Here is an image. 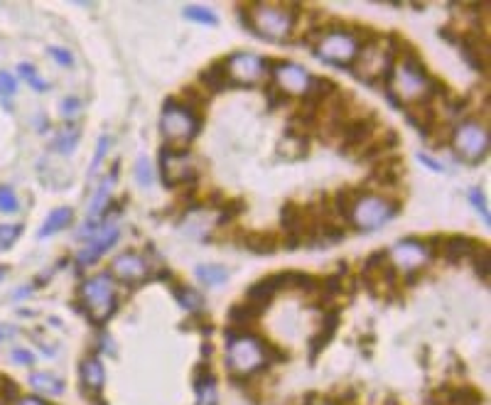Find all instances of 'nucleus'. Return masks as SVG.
<instances>
[{
	"label": "nucleus",
	"instance_id": "f257e3e1",
	"mask_svg": "<svg viewBox=\"0 0 491 405\" xmlns=\"http://www.w3.org/2000/svg\"><path fill=\"white\" fill-rule=\"evenodd\" d=\"M433 91H437V84L425 74L418 57L406 59L401 64H393V72L388 77V96H391L393 104H401V106L423 104V101H430Z\"/></svg>",
	"mask_w": 491,
	"mask_h": 405
},
{
	"label": "nucleus",
	"instance_id": "f03ea898",
	"mask_svg": "<svg viewBox=\"0 0 491 405\" xmlns=\"http://www.w3.org/2000/svg\"><path fill=\"white\" fill-rule=\"evenodd\" d=\"M244 25H248L261 37H268L271 42H285L295 27V15H292L290 5L258 3L246 8Z\"/></svg>",
	"mask_w": 491,
	"mask_h": 405
},
{
	"label": "nucleus",
	"instance_id": "7ed1b4c3",
	"mask_svg": "<svg viewBox=\"0 0 491 405\" xmlns=\"http://www.w3.org/2000/svg\"><path fill=\"white\" fill-rule=\"evenodd\" d=\"M79 295H82V300L86 305V315L96 324H104L113 315L116 305H118L113 278H111L108 273H101V275H94V278H89V280H84Z\"/></svg>",
	"mask_w": 491,
	"mask_h": 405
},
{
	"label": "nucleus",
	"instance_id": "20e7f679",
	"mask_svg": "<svg viewBox=\"0 0 491 405\" xmlns=\"http://www.w3.org/2000/svg\"><path fill=\"white\" fill-rule=\"evenodd\" d=\"M160 128H163V135L170 143V148L185 150V145H189V140L199 133V118L192 111H187L180 101L170 99L165 101Z\"/></svg>",
	"mask_w": 491,
	"mask_h": 405
},
{
	"label": "nucleus",
	"instance_id": "39448f33",
	"mask_svg": "<svg viewBox=\"0 0 491 405\" xmlns=\"http://www.w3.org/2000/svg\"><path fill=\"white\" fill-rule=\"evenodd\" d=\"M398 214V201H391L388 197L381 194H361L356 199V204L349 211V219L356 229L361 231H373L378 226H383L386 221H391Z\"/></svg>",
	"mask_w": 491,
	"mask_h": 405
},
{
	"label": "nucleus",
	"instance_id": "423d86ee",
	"mask_svg": "<svg viewBox=\"0 0 491 405\" xmlns=\"http://www.w3.org/2000/svg\"><path fill=\"white\" fill-rule=\"evenodd\" d=\"M229 368L236 376H248L258 371L266 363V347L251 334H236L234 329L229 332Z\"/></svg>",
	"mask_w": 491,
	"mask_h": 405
},
{
	"label": "nucleus",
	"instance_id": "0eeeda50",
	"mask_svg": "<svg viewBox=\"0 0 491 405\" xmlns=\"http://www.w3.org/2000/svg\"><path fill=\"white\" fill-rule=\"evenodd\" d=\"M354 74L361 81H378L388 79L393 72V54L388 49V42H366V47L359 49L352 62Z\"/></svg>",
	"mask_w": 491,
	"mask_h": 405
},
{
	"label": "nucleus",
	"instance_id": "6e6552de",
	"mask_svg": "<svg viewBox=\"0 0 491 405\" xmlns=\"http://www.w3.org/2000/svg\"><path fill=\"white\" fill-rule=\"evenodd\" d=\"M452 143L454 153L467 162H479L487 158L489 153V128L477 120H464L452 130Z\"/></svg>",
	"mask_w": 491,
	"mask_h": 405
},
{
	"label": "nucleus",
	"instance_id": "1a4fd4ad",
	"mask_svg": "<svg viewBox=\"0 0 491 405\" xmlns=\"http://www.w3.org/2000/svg\"><path fill=\"white\" fill-rule=\"evenodd\" d=\"M356 52L359 39L352 32H344V30H329V32H322L320 39H317V54L329 64H339V67L352 64Z\"/></svg>",
	"mask_w": 491,
	"mask_h": 405
},
{
	"label": "nucleus",
	"instance_id": "9d476101",
	"mask_svg": "<svg viewBox=\"0 0 491 405\" xmlns=\"http://www.w3.org/2000/svg\"><path fill=\"white\" fill-rule=\"evenodd\" d=\"M266 69L273 74V86L280 91L282 96H307L312 86V74L307 69L297 67V64H287V62H275L268 64Z\"/></svg>",
	"mask_w": 491,
	"mask_h": 405
},
{
	"label": "nucleus",
	"instance_id": "9b49d317",
	"mask_svg": "<svg viewBox=\"0 0 491 405\" xmlns=\"http://www.w3.org/2000/svg\"><path fill=\"white\" fill-rule=\"evenodd\" d=\"M163 182L167 187L187 185V182H197V167L194 160L189 158V153H185L182 148H163Z\"/></svg>",
	"mask_w": 491,
	"mask_h": 405
},
{
	"label": "nucleus",
	"instance_id": "f8f14e48",
	"mask_svg": "<svg viewBox=\"0 0 491 405\" xmlns=\"http://www.w3.org/2000/svg\"><path fill=\"white\" fill-rule=\"evenodd\" d=\"M226 72H229V79H231V86L239 84V86H256L258 81L268 74L266 69V62L263 57L253 52H236L226 59Z\"/></svg>",
	"mask_w": 491,
	"mask_h": 405
},
{
	"label": "nucleus",
	"instance_id": "ddd939ff",
	"mask_svg": "<svg viewBox=\"0 0 491 405\" xmlns=\"http://www.w3.org/2000/svg\"><path fill=\"white\" fill-rule=\"evenodd\" d=\"M388 258H391L393 266L401 268L403 273L415 275L420 268H425L430 263V258H433V248H430L428 243L406 239V241H398L396 246L391 248Z\"/></svg>",
	"mask_w": 491,
	"mask_h": 405
},
{
	"label": "nucleus",
	"instance_id": "4468645a",
	"mask_svg": "<svg viewBox=\"0 0 491 405\" xmlns=\"http://www.w3.org/2000/svg\"><path fill=\"white\" fill-rule=\"evenodd\" d=\"M118 241V226H116L113 219H106L104 224H101V229H96L94 234H91L89 239V246L84 248L82 253H79V268H86V266H94L96 261H99L101 256H104L106 251H108L113 243Z\"/></svg>",
	"mask_w": 491,
	"mask_h": 405
},
{
	"label": "nucleus",
	"instance_id": "2eb2a0df",
	"mask_svg": "<svg viewBox=\"0 0 491 405\" xmlns=\"http://www.w3.org/2000/svg\"><path fill=\"white\" fill-rule=\"evenodd\" d=\"M111 278L125 282V285H138L148 278V263L138 253H120L111 263Z\"/></svg>",
	"mask_w": 491,
	"mask_h": 405
},
{
	"label": "nucleus",
	"instance_id": "dca6fc26",
	"mask_svg": "<svg viewBox=\"0 0 491 405\" xmlns=\"http://www.w3.org/2000/svg\"><path fill=\"white\" fill-rule=\"evenodd\" d=\"M408 120L420 130L423 135H433L435 125H437V118H435V111L430 106V101H423V104H413V106H403Z\"/></svg>",
	"mask_w": 491,
	"mask_h": 405
},
{
	"label": "nucleus",
	"instance_id": "f3484780",
	"mask_svg": "<svg viewBox=\"0 0 491 405\" xmlns=\"http://www.w3.org/2000/svg\"><path fill=\"white\" fill-rule=\"evenodd\" d=\"M479 243L472 241L469 236H449V239L442 241V256L447 258L449 263H457L462 258L477 256Z\"/></svg>",
	"mask_w": 491,
	"mask_h": 405
},
{
	"label": "nucleus",
	"instance_id": "a211bd4d",
	"mask_svg": "<svg viewBox=\"0 0 491 405\" xmlns=\"http://www.w3.org/2000/svg\"><path fill=\"white\" fill-rule=\"evenodd\" d=\"M82 378H84V386L91 391V396H94V398L99 396L101 388H104L106 376H104V366H101V361L96 356L84 359V363H82Z\"/></svg>",
	"mask_w": 491,
	"mask_h": 405
},
{
	"label": "nucleus",
	"instance_id": "6ab92c4d",
	"mask_svg": "<svg viewBox=\"0 0 491 405\" xmlns=\"http://www.w3.org/2000/svg\"><path fill=\"white\" fill-rule=\"evenodd\" d=\"M72 219H74V211L69 209V206H59V209H54L52 214L47 216V221L42 224V229H39V239H47V236L67 229V226L72 224Z\"/></svg>",
	"mask_w": 491,
	"mask_h": 405
},
{
	"label": "nucleus",
	"instance_id": "aec40b11",
	"mask_svg": "<svg viewBox=\"0 0 491 405\" xmlns=\"http://www.w3.org/2000/svg\"><path fill=\"white\" fill-rule=\"evenodd\" d=\"M201 84L209 86L211 91H224L231 86V79H229V72H226V59L224 62H214L211 67H206L201 72Z\"/></svg>",
	"mask_w": 491,
	"mask_h": 405
},
{
	"label": "nucleus",
	"instance_id": "412c9836",
	"mask_svg": "<svg viewBox=\"0 0 491 405\" xmlns=\"http://www.w3.org/2000/svg\"><path fill=\"white\" fill-rule=\"evenodd\" d=\"M116 172H118V165H116L113 172H111V175L101 182L99 189L94 192V199H91V204H89V221L96 219V214H101V211H104V206H106V201L111 199V189H113V185H116Z\"/></svg>",
	"mask_w": 491,
	"mask_h": 405
},
{
	"label": "nucleus",
	"instance_id": "4be33fe9",
	"mask_svg": "<svg viewBox=\"0 0 491 405\" xmlns=\"http://www.w3.org/2000/svg\"><path fill=\"white\" fill-rule=\"evenodd\" d=\"M241 246L248 248L251 253L266 256V253H273L278 248V239H275V234H246L244 239H241Z\"/></svg>",
	"mask_w": 491,
	"mask_h": 405
},
{
	"label": "nucleus",
	"instance_id": "5701e85b",
	"mask_svg": "<svg viewBox=\"0 0 491 405\" xmlns=\"http://www.w3.org/2000/svg\"><path fill=\"white\" fill-rule=\"evenodd\" d=\"M30 386L37 393H47V396H62L64 393V383L57 376H52V373H32Z\"/></svg>",
	"mask_w": 491,
	"mask_h": 405
},
{
	"label": "nucleus",
	"instance_id": "b1692460",
	"mask_svg": "<svg viewBox=\"0 0 491 405\" xmlns=\"http://www.w3.org/2000/svg\"><path fill=\"white\" fill-rule=\"evenodd\" d=\"M197 396H199V403L197 405H216V383L214 378L209 376V371L204 373V366L197 368Z\"/></svg>",
	"mask_w": 491,
	"mask_h": 405
},
{
	"label": "nucleus",
	"instance_id": "393cba45",
	"mask_svg": "<svg viewBox=\"0 0 491 405\" xmlns=\"http://www.w3.org/2000/svg\"><path fill=\"white\" fill-rule=\"evenodd\" d=\"M172 290H175L177 302H180V305L185 307L187 312H199L201 307H204V297H201L197 290H192V287H187V285H175Z\"/></svg>",
	"mask_w": 491,
	"mask_h": 405
},
{
	"label": "nucleus",
	"instance_id": "a878e982",
	"mask_svg": "<svg viewBox=\"0 0 491 405\" xmlns=\"http://www.w3.org/2000/svg\"><path fill=\"white\" fill-rule=\"evenodd\" d=\"M261 317V312L258 310H253L251 305H236V307H231L229 310V322H231V327H236V329H246V327H251L253 322Z\"/></svg>",
	"mask_w": 491,
	"mask_h": 405
},
{
	"label": "nucleus",
	"instance_id": "bb28decb",
	"mask_svg": "<svg viewBox=\"0 0 491 405\" xmlns=\"http://www.w3.org/2000/svg\"><path fill=\"white\" fill-rule=\"evenodd\" d=\"M197 275H199V280L204 282V285H221V282H226V278H229V270H226L224 266H214V263H206V266H199L197 268Z\"/></svg>",
	"mask_w": 491,
	"mask_h": 405
},
{
	"label": "nucleus",
	"instance_id": "cd10ccee",
	"mask_svg": "<svg viewBox=\"0 0 491 405\" xmlns=\"http://www.w3.org/2000/svg\"><path fill=\"white\" fill-rule=\"evenodd\" d=\"M337 324H339V315L337 312H329V315H325V327H322V332H320V337L312 342V359L317 356V351H320L322 347L332 339V334H334V329H337Z\"/></svg>",
	"mask_w": 491,
	"mask_h": 405
},
{
	"label": "nucleus",
	"instance_id": "c85d7f7f",
	"mask_svg": "<svg viewBox=\"0 0 491 405\" xmlns=\"http://www.w3.org/2000/svg\"><path fill=\"white\" fill-rule=\"evenodd\" d=\"M77 143H79V130L74 128H67V130H62V133L57 135V138H54V143H52V148L54 150H59V153H72L74 148H77Z\"/></svg>",
	"mask_w": 491,
	"mask_h": 405
},
{
	"label": "nucleus",
	"instance_id": "c756f323",
	"mask_svg": "<svg viewBox=\"0 0 491 405\" xmlns=\"http://www.w3.org/2000/svg\"><path fill=\"white\" fill-rule=\"evenodd\" d=\"M182 13H185V18L194 20V23H201V25H216V23H219L214 10L201 8V5H187Z\"/></svg>",
	"mask_w": 491,
	"mask_h": 405
},
{
	"label": "nucleus",
	"instance_id": "7c9ffc66",
	"mask_svg": "<svg viewBox=\"0 0 491 405\" xmlns=\"http://www.w3.org/2000/svg\"><path fill=\"white\" fill-rule=\"evenodd\" d=\"M280 150L287 155V158H302V155L307 153V140L305 135H290V138H285V143H280Z\"/></svg>",
	"mask_w": 491,
	"mask_h": 405
},
{
	"label": "nucleus",
	"instance_id": "2f4dec72",
	"mask_svg": "<svg viewBox=\"0 0 491 405\" xmlns=\"http://www.w3.org/2000/svg\"><path fill=\"white\" fill-rule=\"evenodd\" d=\"M18 72L23 74V77H25V81H27V84L32 86V89H37V91H47V89H49V84H47V81H42V79H39L37 69H35L32 64H20V67H18Z\"/></svg>",
	"mask_w": 491,
	"mask_h": 405
},
{
	"label": "nucleus",
	"instance_id": "473e14b6",
	"mask_svg": "<svg viewBox=\"0 0 491 405\" xmlns=\"http://www.w3.org/2000/svg\"><path fill=\"white\" fill-rule=\"evenodd\" d=\"M359 197H361V194H356V192H352V189H342V192H339V194L334 197V204H337L339 214H347L349 216V211H352V206L356 204Z\"/></svg>",
	"mask_w": 491,
	"mask_h": 405
},
{
	"label": "nucleus",
	"instance_id": "72a5a7b5",
	"mask_svg": "<svg viewBox=\"0 0 491 405\" xmlns=\"http://www.w3.org/2000/svg\"><path fill=\"white\" fill-rule=\"evenodd\" d=\"M108 148H111V138H108V135H104V138H101V143H99V148H96L94 162H91V167H89V180H94V177H96V172H99V167H101V162H104L106 153H108Z\"/></svg>",
	"mask_w": 491,
	"mask_h": 405
},
{
	"label": "nucleus",
	"instance_id": "f704fd0d",
	"mask_svg": "<svg viewBox=\"0 0 491 405\" xmlns=\"http://www.w3.org/2000/svg\"><path fill=\"white\" fill-rule=\"evenodd\" d=\"M18 197L10 187H0V211L3 214H15L18 211Z\"/></svg>",
	"mask_w": 491,
	"mask_h": 405
},
{
	"label": "nucleus",
	"instance_id": "c9c22d12",
	"mask_svg": "<svg viewBox=\"0 0 491 405\" xmlns=\"http://www.w3.org/2000/svg\"><path fill=\"white\" fill-rule=\"evenodd\" d=\"M135 177H138V182H140L143 187L153 185V170H150L148 158H143V155H140L138 162H135Z\"/></svg>",
	"mask_w": 491,
	"mask_h": 405
},
{
	"label": "nucleus",
	"instance_id": "e433bc0d",
	"mask_svg": "<svg viewBox=\"0 0 491 405\" xmlns=\"http://www.w3.org/2000/svg\"><path fill=\"white\" fill-rule=\"evenodd\" d=\"M23 231V226H8V224H0V251L10 248L18 239V234Z\"/></svg>",
	"mask_w": 491,
	"mask_h": 405
},
{
	"label": "nucleus",
	"instance_id": "4c0bfd02",
	"mask_svg": "<svg viewBox=\"0 0 491 405\" xmlns=\"http://www.w3.org/2000/svg\"><path fill=\"white\" fill-rule=\"evenodd\" d=\"M469 201H472L474 209H477L479 214H482L484 224H489V206H487V199H484L482 189H472V192H469Z\"/></svg>",
	"mask_w": 491,
	"mask_h": 405
},
{
	"label": "nucleus",
	"instance_id": "58836bf2",
	"mask_svg": "<svg viewBox=\"0 0 491 405\" xmlns=\"http://www.w3.org/2000/svg\"><path fill=\"white\" fill-rule=\"evenodd\" d=\"M344 290V282H342V275H329L325 280V285H322V292H325L327 297L332 295H339V292Z\"/></svg>",
	"mask_w": 491,
	"mask_h": 405
},
{
	"label": "nucleus",
	"instance_id": "ea45409f",
	"mask_svg": "<svg viewBox=\"0 0 491 405\" xmlns=\"http://www.w3.org/2000/svg\"><path fill=\"white\" fill-rule=\"evenodd\" d=\"M15 91H18V81L8 72H0V96H13Z\"/></svg>",
	"mask_w": 491,
	"mask_h": 405
},
{
	"label": "nucleus",
	"instance_id": "a19ab883",
	"mask_svg": "<svg viewBox=\"0 0 491 405\" xmlns=\"http://www.w3.org/2000/svg\"><path fill=\"white\" fill-rule=\"evenodd\" d=\"M49 54H52V57L57 59L62 67H72V64H74L72 52H67V49H62V47H49Z\"/></svg>",
	"mask_w": 491,
	"mask_h": 405
},
{
	"label": "nucleus",
	"instance_id": "79ce46f5",
	"mask_svg": "<svg viewBox=\"0 0 491 405\" xmlns=\"http://www.w3.org/2000/svg\"><path fill=\"white\" fill-rule=\"evenodd\" d=\"M477 273L479 278L489 280V251H477Z\"/></svg>",
	"mask_w": 491,
	"mask_h": 405
},
{
	"label": "nucleus",
	"instance_id": "37998d69",
	"mask_svg": "<svg viewBox=\"0 0 491 405\" xmlns=\"http://www.w3.org/2000/svg\"><path fill=\"white\" fill-rule=\"evenodd\" d=\"M13 361L15 363H23V366H32L35 356L30 351H25V349H15V351H13Z\"/></svg>",
	"mask_w": 491,
	"mask_h": 405
},
{
	"label": "nucleus",
	"instance_id": "c03bdc74",
	"mask_svg": "<svg viewBox=\"0 0 491 405\" xmlns=\"http://www.w3.org/2000/svg\"><path fill=\"white\" fill-rule=\"evenodd\" d=\"M418 158H420V162H425V165H428L430 170H435V172H442V170H445V167L440 165V162H435L433 158H430V155H423V153H420Z\"/></svg>",
	"mask_w": 491,
	"mask_h": 405
},
{
	"label": "nucleus",
	"instance_id": "a18cd8bd",
	"mask_svg": "<svg viewBox=\"0 0 491 405\" xmlns=\"http://www.w3.org/2000/svg\"><path fill=\"white\" fill-rule=\"evenodd\" d=\"M15 405H47V403H42V401H39V398H18V401H15Z\"/></svg>",
	"mask_w": 491,
	"mask_h": 405
},
{
	"label": "nucleus",
	"instance_id": "49530a36",
	"mask_svg": "<svg viewBox=\"0 0 491 405\" xmlns=\"http://www.w3.org/2000/svg\"><path fill=\"white\" fill-rule=\"evenodd\" d=\"M79 108V104H77V101H74V99H67V101H64V106H62V111H64V113H74V111H77Z\"/></svg>",
	"mask_w": 491,
	"mask_h": 405
},
{
	"label": "nucleus",
	"instance_id": "de8ad7c7",
	"mask_svg": "<svg viewBox=\"0 0 491 405\" xmlns=\"http://www.w3.org/2000/svg\"><path fill=\"white\" fill-rule=\"evenodd\" d=\"M13 332H15V327H10V324H0V342H3V339H8V337H13Z\"/></svg>",
	"mask_w": 491,
	"mask_h": 405
},
{
	"label": "nucleus",
	"instance_id": "09e8293b",
	"mask_svg": "<svg viewBox=\"0 0 491 405\" xmlns=\"http://www.w3.org/2000/svg\"><path fill=\"white\" fill-rule=\"evenodd\" d=\"M10 273V268L8 266H0V280H5V275Z\"/></svg>",
	"mask_w": 491,
	"mask_h": 405
}]
</instances>
